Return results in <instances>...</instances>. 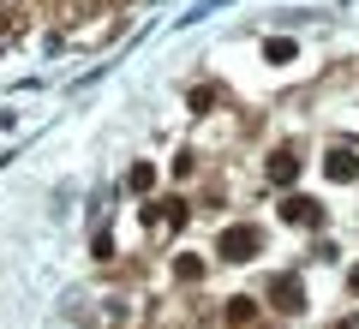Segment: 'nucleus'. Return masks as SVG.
Returning a JSON list of instances; mask_svg holds the SVG:
<instances>
[{
	"mask_svg": "<svg viewBox=\"0 0 359 329\" xmlns=\"http://www.w3.org/2000/svg\"><path fill=\"white\" fill-rule=\"evenodd\" d=\"M186 102H192V114H198V120H204V114H216V108H222V84H198Z\"/></svg>",
	"mask_w": 359,
	"mask_h": 329,
	"instance_id": "obj_10",
	"label": "nucleus"
},
{
	"mask_svg": "<svg viewBox=\"0 0 359 329\" xmlns=\"http://www.w3.org/2000/svg\"><path fill=\"white\" fill-rule=\"evenodd\" d=\"M294 54H299V42H294V36H269V42H264V60H269V66H287Z\"/></svg>",
	"mask_w": 359,
	"mask_h": 329,
	"instance_id": "obj_11",
	"label": "nucleus"
},
{
	"mask_svg": "<svg viewBox=\"0 0 359 329\" xmlns=\"http://www.w3.org/2000/svg\"><path fill=\"white\" fill-rule=\"evenodd\" d=\"M318 174L330 180V186H359V144L330 138V144H323V156H318Z\"/></svg>",
	"mask_w": 359,
	"mask_h": 329,
	"instance_id": "obj_5",
	"label": "nucleus"
},
{
	"mask_svg": "<svg viewBox=\"0 0 359 329\" xmlns=\"http://www.w3.org/2000/svg\"><path fill=\"white\" fill-rule=\"evenodd\" d=\"M264 300L257 293H233V300H222V329H257L264 323Z\"/></svg>",
	"mask_w": 359,
	"mask_h": 329,
	"instance_id": "obj_7",
	"label": "nucleus"
},
{
	"mask_svg": "<svg viewBox=\"0 0 359 329\" xmlns=\"http://www.w3.org/2000/svg\"><path fill=\"white\" fill-rule=\"evenodd\" d=\"M90 252H96V264H114V252H120L114 228H96V234H90Z\"/></svg>",
	"mask_w": 359,
	"mask_h": 329,
	"instance_id": "obj_12",
	"label": "nucleus"
},
{
	"mask_svg": "<svg viewBox=\"0 0 359 329\" xmlns=\"http://www.w3.org/2000/svg\"><path fill=\"white\" fill-rule=\"evenodd\" d=\"M276 222L282 228H294V234H323L330 228V203L318 198V192H276Z\"/></svg>",
	"mask_w": 359,
	"mask_h": 329,
	"instance_id": "obj_3",
	"label": "nucleus"
},
{
	"mask_svg": "<svg viewBox=\"0 0 359 329\" xmlns=\"http://www.w3.org/2000/svg\"><path fill=\"white\" fill-rule=\"evenodd\" d=\"M341 288H347V300H359V257L347 264V276H341Z\"/></svg>",
	"mask_w": 359,
	"mask_h": 329,
	"instance_id": "obj_13",
	"label": "nucleus"
},
{
	"mask_svg": "<svg viewBox=\"0 0 359 329\" xmlns=\"http://www.w3.org/2000/svg\"><path fill=\"white\" fill-rule=\"evenodd\" d=\"M0 6H6V0H0Z\"/></svg>",
	"mask_w": 359,
	"mask_h": 329,
	"instance_id": "obj_15",
	"label": "nucleus"
},
{
	"mask_svg": "<svg viewBox=\"0 0 359 329\" xmlns=\"http://www.w3.org/2000/svg\"><path fill=\"white\" fill-rule=\"evenodd\" d=\"M330 329H359V311H341V317H335Z\"/></svg>",
	"mask_w": 359,
	"mask_h": 329,
	"instance_id": "obj_14",
	"label": "nucleus"
},
{
	"mask_svg": "<svg viewBox=\"0 0 359 329\" xmlns=\"http://www.w3.org/2000/svg\"><path fill=\"white\" fill-rule=\"evenodd\" d=\"M126 192H132V198H156V192H162V168H156V162H132L126 168Z\"/></svg>",
	"mask_w": 359,
	"mask_h": 329,
	"instance_id": "obj_8",
	"label": "nucleus"
},
{
	"mask_svg": "<svg viewBox=\"0 0 359 329\" xmlns=\"http://www.w3.org/2000/svg\"><path fill=\"white\" fill-rule=\"evenodd\" d=\"M198 174H204V168H198V150H192V144H186V150H174V162H168V180H174V186H192Z\"/></svg>",
	"mask_w": 359,
	"mask_h": 329,
	"instance_id": "obj_9",
	"label": "nucleus"
},
{
	"mask_svg": "<svg viewBox=\"0 0 359 329\" xmlns=\"http://www.w3.org/2000/svg\"><path fill=\"white\" fill-rule=\"evenodd\" d=\"M257 300H264V311L276 317V323L311 311V293H306V276H299V269H269L264 288H257Z\"/></svg>",
	"mask_w": 359,
	"mask_h": 329,
	"instance_id": "obj_2",
	"label": "nucleus"
},
{
	"mask_svg": "<svg viewBox=\"0 0 359 329\" xmlns=\"http://www.w3.org/2000/svg\"><path fill=\"white\" fill-rule=\"evenodd\" d=\"M264 246H269L264 222H257V215H233V222H222V228H216V240H210V264H216V269L257 264V257H264Z\"/></svg>",
	"mask_w": 359,
	"mask_h": 329,
	"instance_id": "obj_1",
	"label": "nucleus"
},
{
	"mask_svg": "<svg viewBox=\"0 0 359 329\" xmlns=\"http://www.w3.org/2000/svg\"><path fill=\"white\" fill-rule=\"evenodd\" d=\"M210 269H216V264H210L204 252H192V246H180V252L168 257V281H174V288H204Z\"/></svg>",
	"mask_w": 359,
	"mask_h": 329,
	"instance_id": "obj_6",
	"label": "nucleus"
},
{
	"mask_svg": "<svg viewBox=\"0 0 359 329\" xmlns=\"http://www.w3.org/2000/svg\"><path fill=\"white\" fill-rule=\"evenodd\" d=\"M299 180H306V144H269V156H264V186H276V192H294Z\"/></svg>",
	"mask_w": 359,
	"mask_h": 329,
	"instance_id": "obj_4",
	"label": "nucleus"
}]
</instances>
